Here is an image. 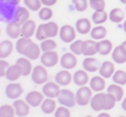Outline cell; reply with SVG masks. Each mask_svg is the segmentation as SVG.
Here are the masks:
<instances>
[{
	"label": "cell",
	"mask_w": 126,
	"mask_h": 117,
	"mask_svg": "<svg viewBox=\"0 0 126 117\" xmlns=\"http://www.w3.org/2000/svg\"><path fill=\"white\" fill-rule=\"evenodd\" d=\"M76 103L80 106H86L91 103L93 98V90L88 86H81L76 92Z\"/></svg>",
	"instance_id": "1"
},
{
	"label": "cell",
	"mask_w": 126,
	"mask_h": 117,
	"mask_svg": "<svg viewBox=\"0 0 126 117\" xmlns=\"http://www.w3.org/2000/svg\"><path fill=\"white\" fill-rule=\"evenodd\" d=\"M31 78L36 84H46L48 80V72L43 65H38L34 67L31 73Z\"/></svg>",
	"instance_id": "2"
},
{
	"label": "cell",
	"mask_w": 126,
	"mask_h": 117,
	"mask_svg": "<svg viewBox=\"0 0 126 117\" xmlns=\"http://www.w3.org/2000/svg\"><path fill=\"white\" fill-rule=\"evenodd\" d=\"M58 102L62 106L67 107V108H73L75 106L76 96L75 94L72 91L67 89H63L61 91V93L57 97Z\"/></svg>",
	"instance_id": "3"
},
{
	"label": "cell",
	"mask_w": 126,
	"mask_h": 117,
	"mask_svg": "<svg viewBox=\"0 0 126 117\" xmlns=\"http://www.w3.org/2000/svg\"><path fill=\"white\" fill-rule=\"evenodd\" d=\"M16 6L12 5L10 3L6 2L5 0H1L0 5V16L3 21H6L8 23L13 21L14 15L16 12Z\"/></svg>",
	"instance_id": "4"
},
{
	"label": "cell",
	"mask_w": 126,
	"mask_h": 117,
	"mask_svg": "<svg viewBox=\"0 0 126 117\" xmlns=\"http://www.w3.org/2000/svg\"><path fill=\"white\" fill-rule=\"evenodd\" d=\"M60 38L65 43L74 42L76 39V29L69 24L62 26L60 29Z\"/></svg>",
	"instance_id": "5"
},
{
	"label": "cell",
	"mask_w": 126,
	"mask_h": 117,
	"mask_svg": "<svg viewBox=\"0 0 126 117\" xmlns=\"http://www.w3.org/2000/svg\"><path fill=\"white\" fill-rule=\"evenodd\" d=\"M60 61L59 54L55 51L43 52L41 56V63L45 67H53Z\"/></svg>",
	"instance_id": "6"
},
{
	"label": "cell",
	"mask_w": 126,
	"mask_h": 117,
	"mask_svg": "<svg viewBox=\"0 0 126 117\" xmlns=\"http://www.w3.org/2000/svg\"><path fill=\"white\" fill-rule=\"evenodd\" d=\"M61 65L65 70H72L74 67H76L78 64L77 57L73 52H66L61 56L60 60Z\"/></svg>",
	"instance_id": "7"
},
{
	"label": "cell",
	"mask_w": 126,
	"mask_h": 117,
	"mask_svg": "<svg viewBox=\"0 0 126 117\" xmlns=\"http://www.w3.org/2000/svg\"><path fill=\"white\" fill-rule=\"evenodd\" d=\"M60 85L56 82H47L42 87V93L48 98H55L61 93Z\"/></svg>",
	"instance_id": "8"
},
{
	"label": "cell",
	"mask_w": 126,
	"mask_h": 117,
	"mask_svg": "<svg viewBox=\"0 0 126 117\" xmlns=\"http://www.w3.org/2000/svg\"><path fill=\"white\" fill-rule=\"evenodd\" d=\"M90 104L92 108L95 111L105 110V104H106V93L98 92V94L93 96Z\"/></svg>",
	"instance_id": "9"
},
{
	"label": "cell",
	"mask_w": 126,
	"mask_h": 117,
	"mask_svg": "<svg viewBox=\"0 0 126 117\" xmlns=\"http://www.w3.org/2000/svg\"><path fill=\"white\" fill-rule=\"evenodd\" d=\"M23 93V86L19 83H11L5 88V94L10 99H17Z\"/></svg>",
	"instance_id": "10"
},
{
	"label": "cell",
	"mask_w": 126,
	"mask_h": 117,
	"mask_svg": "<svg viewBox=\"0 0 126 117\" xmlns=\"http://www.w3.org/2000/svg\"><path fill=\"white\" fill-rule=\"evenodd\" d=\"M98 53V42L94 40H87L83 42L82 54L86 57H93Z\"/></svg>",
	"instance_id": "11"
},
{
	"label": "cell",
	"mask_w": 126,
	"mask_h": 117,
	"mask_svg": "<svg viewBox=\"0 0 126 117\" xmlns=\"http://www.w3.org/2000/svg\"><path fill=\"white\" fill-rule=\"evenodd\" d=\"M30 10L27 7H23V6H20L17 7L16 10V12L14 15V18L13 21L17 23L21 26H23L27 21L30 20Z\"/></svg>",
	"instance_id": "12"
},
{
	"label": "cell",
	"mask_w": 126,
	"mask_h": 117,
	"mask_svg": "<svg viewBox=\"0 0 126 117\" xmlns=\"http://www.w3.org/2000/svg\"><path fill=\"white\" fill-rule=\"evenodd\" d=\"M41 52H42V48L41 46H39L37 43H35L34 41H32L28 47H26L23 55L25 57H27L28 59L31 60H35L39 58H41Z\"/></svg>",
	"instance_id": "13"
},
{
	"label": "cell",
	"mask_w": 126,
	"mask_h": 117,
	"mask_svg": "<svg viewBox=\"0 0 126 117\" xmlns=\"http://www.w3.org/2000/svg\"><path fill=\"white\" fill-rule=\"evenodd\" d=\"M26 102L32 107H38L42 105L44 101V94H42L40 91H32L28 93L25 97Z\"/></svg>",
	"instance_id": "14"
},
{
	"label": "cell",
	"mask_w": 126,
	"mask_h": 117,
	"mask_svg": "<svg viewBox=\"0 0 126 117\" xmlns=\"http://www.w3.org/2000/svg\"><path fill=\"white\" fill-rule=\"evenodd\" d=\"M101 64L99 60L94 57H86L83 60V68L86 72H96L97 71H99Z\"/></svg>",
	"instance_id": "15"
},
{
	"label": "cell",
	"mask_w": 126,
	"mask_h": 117,
	"mask_svg": "<svg viewBox=\"0 0 126 117\" xmlns=\"http://www.w3.org/2000/svg\"><path fill=\"white\" fill-rule=\"evenodd\" d=\"M13 106L16 109V115L20 117L26 116V115H29L30 111V105L26 101H23V100H16L13 103Z\"/></svg>",
	"instance_id": "16"
},
{
	"label": "cell",
	"mask_w": 126,
	"mask_h": 117,
	"mask_svg": "<svg viewBox=\"0 0 126 117\" xmlns=\"http://www.w3.org/2000/svg\"><path fill=\"white\" fill-rule=\"evenodd\" d=\"M6 34L11 39H18L22 35V26L14 21L8 23Z\"/></svg>",
	"instance_id": "17"
},
{
	"label": "cell",
	"mask_w": 126,
	"mask_h": 117,
	"mask_svg": "<svg viewBox=\"0 0 126 117\" xmlns=\"http://www.w3.org/2000/svg\"><path fill=\"white\" fill-rule=\"evenodd\" d=\"M42 25H43L44 33L47 39H52L60 34L61 28H59V25L55 22H48V23H42Z\"/></svg>",
	"instance_id": "18"
},
{
	"label": "cell",
	"mask_w": 126,
	"mask_h": 117,
	"mask_svg": "<svg viewBox=\"0 0 126 117\" xmlns=\"http://www.w3.org/2000/svg\"><path fill=\"white\" fill-rule=\"evenodd\" d=\"M73 80L72 73L68 70H62L55 75V82L59 85L67 86L71 84Z\"/></svg>",
	"instance_id": "19"
},
{
	"label": "cell",
	"mask_w": 126,
	"mask_h": 117,
	"mask_svg": "<svg viewBox=\"0 0 126 117\" xmlns=\"http://www.w3.org/2000/svg\"><path fill=\"white\" fill-rule=\"evenodd\" d=\"M74 84L78 86H86L89 82V75L86 70H78L73 76Z\"/></svg>",
	"instance_id": "20"
},
{
	"label": "cell",
	"mask_w": 126,
	"mask_h": 117,
	"mask_svg": "<svg viewBox=\"0 0 126 117\" xmlns=\"http://www.w3.org/2000/svg\"><path fill=\"white\" fill-rule=\"evenodd\" d=\"M115 65L111 61H105L101 64V66L99 69L100 76L104 78H110V77L114 75L115 73Z\"/></svg>",
	"instance_id": "21"
},
{
	"label": "cell",
	"mask_w": 126,
	"mask_h": 117,
	"mask_svg": "<svg viewBox=\"0 0 126 117\" xmlns=\"http://www.w3.org/2000/svg\"><path fill=\"white\" fill-rule=\"evenodd\" d=\"M36 29L37 27L35 22L30 19L22 26V36L31 38L36 33Z\"/></svg>",
	"instance_id": "22"
},
{
	"label": "cell",
	"mask_w": 126,
	"mask_h": 117,
	"mask_svg": "<svg viewBox=\"0 0 126 117\" xmlns=\"http://www.w3.org/2000/svg\"><path fill=\"white\" fill-rule=\"evenodd\" d=\"M92 23L88 18H80L76 22V30L81 35H86L92 31Z\"/></svg>",
	"instance_id": "23"
},
{
	"label": "cell",
	"mask_w": 126,
	"mask_h": 117,
	"mask_svg": "<svg viewBox=\"0 0 126 117\" xmlns=\"http://www.w3.org/2000/svg\"><path fill=\"white\" fill-rule=\"evenodd\" d=\"M106 83L102 76H94L90 80V87L93 91L102 92L105 90Z\"/></svg>",
	"instance_id": "24"
},
{
	"label": "cell",
	"mask_w": 126,
	"mask_h": 117,
	"mask_svg": "<svg viewBox=\"0 0 126 117\" xmlns=\"http://www.w3.org/2000/svg\"><path fill=\"white\" fill-rule=\"evenodd\" d=\"M14 45L10 40H4L0 43V59L4 60L8 58L13 52Z\"/></svg>",
	"instance_id": "25"
},
{
	"label": "cell",
	"mask_w": 126,
	"mask_h": 117,
	"mask_svg": "<svg viewBox=\"0 0 126 117\" xmlns=\"http://www.w3.org/2000/svg\"><path fill=\"white\" fill-rule=\"evenodd\" d=\"M20 67L22 68L23 71V76H29L30 74L32 73L33 72V66H32V63L30 61V59L27 57H21L16 60V63Z\"/></svg>",
	"instance_id": "26"
},
{
	"label": "cell",
	"mask_w": 126,
	"mask_h": 117,
	"mask_svg": "<svg viewBox=\"0 0 126 117\" xmlns=\"http://www.w3.org/2000/svg\"><path fill=\"white\" fill-rule=\"evenodd\" d=\"M23 76V71H22V68L17 65H11L9 67V69L7 70V72H6V78L9 81H16L17 79H19V78Z\"/></svg>",
	"instance_id": "27"
},
{
	"label": "cell",
	"mask_w": 126,
	"mask_h": 117,
	"mask_svg": "<svg viewBox=\"0 0 126 117\" xmlns=\"http://www.w3.org/2000/svg\"><path fill=\"white\" fill-rule=\"evenodd\" d=\"M112 59L117 64H124L126 62V49L122 45L117 46L112 52Z\"/></svg>",
	"instance_id": "28"
},
{
	"label": "cell",
	"mask_w": 126,
	"mask_h": 117,
	"mask_svg": "<svg viewBox=\"0 0 126 117\" xmlns=\"http://www.w3.org/2000/svg\"><path fill=\"white\" fill-rule=\"evenodd\" d=\"M41 108L42 111L47 115L53 114L56 111V102L54 100V98H48L47 97L46 99H44L43 103L41 105Z\"/></svg>",
	"instance_id": "29"
},
{
	"label": "cell",
	"mask_w": 126,
	"mask_h": 117,
	"mask_svg": "<svg viewBox=\"0 0 126 117\" xmlns=\"http://www.w3.org/2000/svg\"><path fill=\"white\" fill-rule=\"evenodd\" d=\"M107 93L112 94L116 97L117 102H120L123 100L124 96V91L121 85L117 84H112L110 85H109V87L107 88Z\"/></svg>",
	"instance_id": "30"
},
{
	"label": "cell",
	"mask_w": 126,
	"mask_h": 117,
	"mask_svg": "<svg viewBox=\"0 0 126 117\" xmlns=\"http://www.w3.org/2000/svg\"><path fill=\"white\" fill-rule=\"evenodd\" d=\"M125 17V14L124 11L120 8H115L110 11V14H109V18L112 23H120L124 20Z\"/></svg>",
	"instance_id": "31"
},
{
	"label": "cell",
	"mask_w": 126,
	"mask_h": 117,
	"mask_svg": "<svg viewBox=\"0 0 126 117\" xmlns=\"http://www.w3.org/2000/svg\"><path fill=\"white\" fill-rule=\"evenodd\" d=\"M113 48L112 42L109 40H102L98 41V53L101 55H108Z\"/></svg>",
	"instance_id": "32"
},
{
	"label": "cell",
	"mask_w": 126,
	"mask_h": 117,
	"mask_svg": "<svg viewBox=\"0 0 126 117\" xmlns=\"http://www.w3.org/2000/svg\"><path fill=\"white\" fill-rule=\"evenodd\" d=\"M107 35V29L104 26H97L93 28L91 31V36L93 40H105Z\"/></svg>",
	"instance_id": "33"
},
{
	"label": "cell",
	"mask_w": 126,
	"mask_h": 117,
	"mask_svg": "<svg viewBox=\"0 0 126 117\" xmlns=\"http://www.w3.org/2000/svg\"><path fill=\"white\" fill-rule=\"evenodd\" d=\"M32 41H33V40H32L30 38H28V37L22 36L21 38L18 39L17 41H16V51H17L18 53L23 54V52H24L26 47H28Z\"/></svg>",
	"instance_id": "34"
},
{
	"label": "cell",
	"mask_w": 126,
	"mask_h": 117,
	"mask_svg": "<svg viewBox=\"0 0 126 117\" xmlns=\"http://www.w3.org/2000/svg\"><path fill=\"white\" fill-rule=\"evenodd\" d=\"M109 15L107 14V12L105 11H94V13L93 14L92 16V20L95 24H102L105 23V22L108 20Z\"/></svg>",
	"instance_id": "35"
},
{
	"label": "cell",
	"mask_w": 126,
	"mask_h": 117,
	"mask_svg": "<svg viewBox=\"0 0 126 117\" xmlns=\"http://www.w3.org/2000/svg\"><path fill=\"white\" fill-rule=\"evenodd\" d=\"M40 46L43 52L55 51L56 47H57V42L53 39H46V40H42Z\"/></svg>",
	"instance_id": "36"
},
{
	"label": "cell",
	"mask_w": 126,
	"mask_h": 117,
	"mask_svg": "<svg viewBox=\"0 0 126 117\" xmlns=\"http://www.w3.org/2000/svg\"><path fill=\"white\" fill-rule=\"evenodd\" d=\"M15 115L16 114L14 106L4 104L0 107V117H14Z\"/></svg>",
	"instance_id": "37"
},
{
	"label": "cell",
	"mask_w": 126,
	"mask_h": 117,
	"mask_svg": "<svg viewBox=\"0 0 126 117\" xmlns=\"http://www.w3.org/2000/svg\"><path fill=\"white\" fill-rule=\"evenodd\" d=\"M112 80L114 83L119 85L126 84V72L123 70H117L115 72L114 75L112 76Z\"/></svg>",
	"instance_id": "38"
},
{
	"label": "cell",
	"mask_w": 126,
	"mask_h": 117,
	"mask_svg": "<svg viewBox=\"0 0 126 117\" xmlns=\"http://www.w3.org/2000/svg\"><path fill=\"white\" fill-rule=\"evenodd\" d=\"M23 2L25 6L30 11H39L42 8L41 0H23Z\"/></svg>",
	"instance_id": "39"
},
{
	"label": "cell",
	"mask_w": 126,
	"mask_h": 117,
	"mask_svg": "<svg viewBox=\"0 0 126 117\" xmlns=\"http://www.w3.org/2000/svg\"><path fill=\"white\" fill-rule=\"evenodd\" d=\"M53 15H54V12H53L52 9L49 7H47V6L42 7L39 11V17L42 21H48V20H50L53 17Z\"/></svg>",
	"instance_id": "40"
},
{
	"label": "cell",
	"mask_w": 126,
	"mask_h": 117,
	"mask_svg": "<svg viewBox=\"0 0 126 117\" xmlns=\"http://www.w3.org/2000/svg\"><path fill=\"white\" fill-rule=\"evenodd\" d=\"M83 42L84 41L81 40H76L74 42H72L70 45L71 52L75 54V55H80V54H82Z\"/></svg>",
	"instance_id": "41"
},
{
	"label": "cell",
	"mask_w": 126,
	"mask_h": 117,
	"mask_svg": "<svg viewBox=\"0 0 126 117\" xmlns=\"http://www.w3.org/2000/svg\"><path fill=\"white\" fill-rule=\"evenodd\" d=\"M90 6L95 11H103L105 9V0H89Z\"/></svg>",
	"instance_id": "42"
},
{
	"label": "cell",
	"mask_w": 126,
	"mask_h": 117,
	"mask_svg": "<svg viewBox=\"0 0 126 117\" xmlns=\"http://www.w3.org/2000/svg\"><path fill=\"white\" fill-rule=\"evenodd\" d=\"M73 4L75 6V9L79 12L86 11L88 8V0H72Z\"/></svg>",
	"instance_id": "43"
},
{
	"label": "cell",
	"mask_w": 126,
	"mask_h": 117,
	"mask_svg": "<svg viewBox=\"0 0 126 117\" xmlns=\"http://www.w3.org/2000/svg\"><path fill=\"white\" fill-rule=\"evenodd\" d=\"M54 117H71V112L67 107L61 106L54 112Z\"/></svg>",
	"instance_id": "44"
},
{
	"label": "cell",
	"mask_w": 126,
	"mask_h": 117,
	"mask_svg": "<svg viewBox=\"0 0 126 117\" xmlns=\"http://www.w3.org/2000/svg\"><path fill=\"white\" fill-rule=\"evenodd\" d=\"M117 99L112 94L110 93H106V104H105V110H110L115 107L116 103H117Z\"/></svg>",
	"instance_id": "45"
},
{
	"label": "cell",
	"mask_w": 126,
	"mask_h": 117,
	"mask_svg": "<svg viewBox=\"0 0 126 117\" xmlns=\"http://www.w3.org/2000/svg\"><path fill=\"white\" fill-rule=\"evenodd\" d=\"M11 66L9 62L5 61L4 60H0V77H5L7 70Z\"/></svg>",
	"instance_id": "46"
},
{
	"label": "cell",
	"mask_w": 126,
	"mask_h": 117,
	"mask_svg": "<svg viewBox=\"0 0 126 117\" xmlns=\"http://www.w3.org/2000/svg\"><path fill=\"white\" fill-rule=\"evenodd\" d=\"M35 37H36V39L38 40H41V41H42V40H46L47 38V36H46L45 33H44V29H43V25L40 24L38 26V28H37L36 29V33H35Z\"/></svg>",
	"instance_id": "47"
},
{
	"label": "cell",
	"mask_w": 126,
	"mask_h": 117,
	"mask_svg": "<svg viewBox=\"0 0 126 117\" xmlns=\"http://www.w3.org/2000/svg\"><path fill=\"white\" fill-rule=\"evenodd\" d=\"M58 0H41V2L43 5L47 6V7H50V6H54L56 4Z\"/></svg>",
	"instance_id": "48"
},
{
	"label": "cell",
	"mask_w": 126,
	"mask_h": 117,
	"mask_svg": "<svg viewBox=\"0 0 126 117\" xmlns=\"http://www.w3.org/2000/svg\"><path fill=\"white\" fill-rule=\"evenodd\" d=\"M5 1H6V2H8V3H10L11 4H12V5L16 6V5H18L20 3H21L22 0H5Z\"/></svg>",
	"instance_id": "49"
},
{
	"label": "cell",
	"mask_w": 126,
	"mask_h": 117,
	"mask_svg": "<svg viewBox=\"0 0 126 117\" xmlns=\"http://www.w3.org/2000/svg\"><path fill=\"white\" fill-rule=\"evenodd\" d=\"M98 117H111L108 113H101L98 115Z\"/></svg>",
	"instance_id": "50"
},
{
	"label": "cell",
	"mask_w": 126,
	"mask_h": 117,
	"mask_svg": "<svg viewBox=\"0 0 126 117\" xmlns=\"http://www.w3.org/2000/svg\"><path fill=\"white\" fill-rule=\"evenodd\" d=\"M122 108L124 111H126V97L124 99V101L122 102Z\"/></svg>",
	"instance_id": "51"
},
{
	"label": "cell",
	"mask_w": 126,
	"mask_h": 117,
	"mask_svg": "<svg viewBox=\"0 0 126 117\" xmlns=\"http://www.w3.org/2000/svg\"><path fill=\"white\" fill-rule=\"evenodd\" d=\"M121 45H122V46H123V47H124V48H125V49H126V40H124V42H123V43H122V44H121Z\"/></svg>",
	"instance_id": "52"
},
{
	"label": "cell",
	"mask_w": 126,
	"mask_h": 117,
	"mask_svg": "<svg viewBox=\"0 0 126 117\" xmlns=\"http://www.w3.org/2000/svg\"><path fill=\"white\" fill-rule=\"evenodd\" d=\"M124 32L126 33V20L124 21Z\"/></svg>",
	"instance_id": "53"
},
{
	"label": "cell",
	"mask_w": 126,
	"mask_h": 117,
	"mask_svg": "<svg viewBox=\"0 0 126 117\" xmlns=\"http://www.w3.org/2000/svg\"><path fill=\"white\" fill-rule=\"evenodd\" d=\"M121 3H123L124 4H126V0H120Z\"/></svg>",
	"instance_id": "54"
},
{
	"label": "cell",
	"mask_w": 126,
	"mask_h": 117,
	"mask_svg": "<svg viewBox=\"0 0 126 117\" xmlns=\"http://www.w3.org/2000/svg\"><path fill=\"white\" fill-rule=\"evenodd\" d=\"M86 117H93V116H92V115H86Z\"/></svg>",
	"instance_id": "55"
},
{
	"label": "cell",
	"mask_w": 126,
	"mask_h": 117,
	"mask_svg": "<svg viewBox=\"0 0 126 117\" xmlns=\"http://www.w3.org/2000/svg\"><path fill=\"white\" fill-rule=\"evenodd\" d=\"M118 117H126V116H124V115H121V116H118Z\"/></svg>",
	"instance_id": "56"
}]
</instances>
